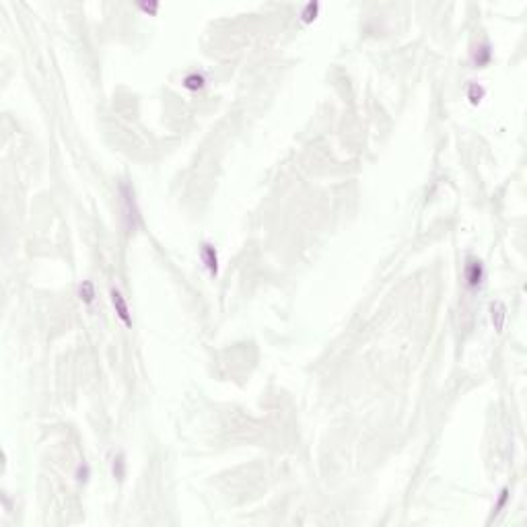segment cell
I'll list each match as a JSON object with an SVG mask.
<instances>
[{"label":"cell","mask_w":527,"mask_h":527,"mask_svg":"<svg viewBox=\"0 0 527 527\" xmlns=\"http://www.w3.org/2000/svg\"><path fill=\"white\" fill-rule=\"evenodd\" d=\"M111 303H114L116 307V313L118 317L122 319V322L130 327L132 325V317H130V311H128V305H126V301L122 297V292H119L118 289H111Z\"/></svg>","instance_id":"1"},{"label":"cell","mask_w":527,"mask_h":527,"mask_svg":"<svg viewBox=\"0 0 527 527\" xmlns=\"http://www.w3.org/2000/svg\"><path fill=\"white\" fill-rule=\"evenodd\" d=\"M482 276H484L482 264L480 262H472L468 266V282H470V287H478V284L482 282Z\"/></svg>","instance_id":"2"},{"label":"cell","mask_w":527,"mask_h":527,"mask_svg":"<svg viewBox=\"0 0 527 527\" xmlns=\"http://www.w3.org/2000/svg\"><path fill=\"white\" fill-rule=\"evenodd\" d=\"M202 257H204L206 266H208L210 274H217V252H214L212 245H204V249H202Z\"/></svg>","instance_id":"3"},{"label":"cell","mask_w":527,"mask_h":527,"mask_svg":"<svg viewBox=\"0 0 527 527\" xmlns=\"http://www.w3.org/2000/svg\"><path fill=\"white\" fill-rule=\"evenodd\" d=\"M93 299H95V287H93V282L85 280L81 284V301H83V303H87V305H91Z\"/></svg>","instance_id":"4"},{"label":"cell","mask_w":527,"mask_h":527,"mask_svg":"<svg viewBox=\"0 0 527 527\" xmlns=\"http://www.w3.org/2000/svg\"><path fill=\"white\" fill-rule=\"evenodd\" d=\"M496 317V322H494V325H496V330L500 332V327H503V319H505V307L500 305V303H496V305H492V319Z\"/></svg>","instance_id":"5"},{"label":"cell","mask_w":527,"mask_h":527,"mask_svg":"<svg viewBox=\"0 0 527 527\" xmlns=\"http://www.w3.org/2000/svg\"><path fill=\"white\" fill-rule=\"evenodd\" d=\"M184 85H186L187 89H202L204 87V79H202L200 74H189V76H186Z\"/></svg>","instance_id":"6"}]
</instances>
